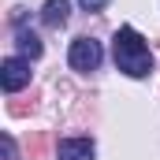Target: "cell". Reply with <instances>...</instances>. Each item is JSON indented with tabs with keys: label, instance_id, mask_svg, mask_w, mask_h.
<instances>
[{
	"label": "cell",
	"instance_id": "1",
	"mask_svg": "<svg viewBox=\"0 0 160 160\" xmlns=\"http://www.w3.org/2000/svg\"><path fill=\"white\" fill-rule=\"evenodd\" d=\"M112 52H116V67L127 71L130 78H145V75L153 71V52H149V45L142 41L138 30H130V26H123L119 34H116Z\"/></svg>",
	"mask_w": 160,
	"mask_h": 160
},
{
	"label": "cell",
	"instance_id": "2",
	"mask_svg": "<svg viewBox=\"0 0 160 160\" xmlns=\"http://www.w3.org/2000/svg\"><path fill=\"white\" fill-rule=\"evenodd\" d=\"M101 41H93V38H78V41H71V67L75 71H97L101 67Z\"/></svg>",
	"mask_w": 160,
	"mask_h": 160
},
{
	"label": "cell",
	"instance_id": "3",
	"mask_svg": "<svg viewBox=\"0 0 160 160\" xmlns=\"http://www.w3.org/2000/svg\"><path fill=\"white\" fill-rule=\"evenodd\" d=\"M0 82H4L8 93H19L22 86H30V60H22V56H8L4 67H0Z\"/></svg>",
	"mask_w": 160,
	"mask_h": 160
},
{
	"label": "cell",
	"instance_id": "4",
	"mask_svg": "<svg viewBox=\"0 0 160 160\" xmlns=\"http://www.w3.org/2000/svg\"><path fill=\"white\" fill-rule=\"evenodd\" d=\"M93 142L89 138H63L60 145H56V157L60 160H93Z\"/></svg>",
	"mask_w": 160,
	"mask_h": 160
},
{
	"label": "cell",
	"instance_id": "5",
	"mask_svg": "<svg viewBox=\"0 0 160 160\" xmlns=\"http://www.w3.org/2000/svg\"><path fill=\"white\" fill-rule=\"evenodd\" d=\"M67 15H71V0H45V8H41L45 26H63Z\"/></svg>",
	"mask_w": 160,
	"mask_h": 160
},
{
	"label": "cell",
	"instance_id": "6",
	"mask_svg": "<svg viewBox=\"0 0 160 160\" xmlns=\"http://www.w3.org/2000/svg\"><path fill=\"white\" fill-rule=\"evenodd\" d=\"M15 45H19V52H22V60H38L41 52H45V45L34 30H19L15 34Z\"/></svg>",
	"mask_w": 160,
	"mask_h": 160
},
{
	"label": "cell",
	"instance_id": "7",
	"mask_svg": "<svg viewBox=\"0 0 160 160\" xmlns=\"http://www.w3.org/2000/svg\"><path fill=\"white\" fill-rule=\"evenodd\" d=\"M26 153H30V160H45L48 157V134L45 130H34L26 138Z\"/></svg>",
	"mask_w": 160,
	"mask_h": 160
},
{
	"label": "cell",
	"instance_id": "8",
	"mask_svg": "<svg viewBox=\"0 0 160 160\" xmlns=\"http://www.w3.org/2000/svg\"><path fill=\"white\" fill-rule=\"evenodd\" d=\"M8 112H11V116H26V112H34V97H30V101H11Z\"/></svg>",
	"mask_w": 160,
	"mask_h": 160
},
{
	"label": "cell",
	"instance_id": "9",
	"mask_svg": "<svg viewBox=\"0 0 160 160\" xmlns=\"http://www.w3.org/2000/svg\"><path fill=\"white\" fill-rule=\"evenodd\" d=\"M0 149H4V160H19V153H15V142H11V134H4V138H0Z\"/></svg>",
	"mask_w": 160,
	"mask_h": 160
},
{
	"label": "cell",
	"instance_id": "10",
	"mask_svg": "<svg viewBox=\"0 0 160 160\" xmlns=\"http://www.w3.org/2000/svg\"><path fill=\"white\" fill-rule=\"evenodd\" d=\"M82 8H86V11H101V8H104V4H108V0H78Z\"/></svg>",
	"mask_w": 160,
	"mask_h": 160
}]
</instances>
